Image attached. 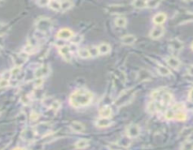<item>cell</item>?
<instances>
[{
	"instance_id": "d6a6232c",
	"label": "cell",
	"mask_w": 193,
	"mask_h": 150,
	"mask_svg": "<svg viewBox=\"0 0 193 150\" xmlns=\"http://www.w3.org/2000/svg\"><path fill=\"white\" fill-rule=\"evenodd\" d=\"M147 110L149 112H151V114H153V112H156L157 111V106L156 104V102L154 101H152L148 104V107H147Z\"/></svg>"
},
{
	"instance_id": "ee69618b",
	"label": "cell",
	"mask_w": 193,
	"mask_h": 150,
	"mask_svg": "<svg viewBox=\"0 0 193 150\" xmlns=\"http://www.w3.org/2000/svg\"><path fill=\"white\" fill-rule=\"evenodd\" d=\"M188 100H189L190 102L193 103V88H191L189 93H188Z\"/></svg>"
},
{
	"instance_id": "1f68e13d",
	"label": "cell",
	"mask_w": 193,
	"mask_h": 150,
	"mask_svg": "<svg viewBox=\"0 0 193 150\" xmlns=\"http://www.w3.org/2000/svg\"><path fill=\"white\" fill-rule=\"evenodd\" d=\"M120 144L124 147H128L131 144L130 142V138H128L127 136H124V137H122L121 140H120Z\"/></svg>"
},
{
	"instance_id": "ac0fdd59",
	"label": "cell",
	"mask_w": 193,
	"mask_h": 150,
	"mask_svg": "<svg viewBox=\"0 0 193 150\" xmlns=\"http://www.w3.org/2000/svg\"><path fill=\"white\" fill-rule=\"evenodd\" d=\"M121 41L124 45H131L136 41V37L133 35H125L121 38Z\"/></svg>"
},
{
	"instance_id": "d590c367",
	"label": "cell",
	"mask_w": 193,
	"mask_h": 150,
	"mask_svg": "<svg viewBox=\"0 0 193 150\" xmlns=\"http://www.w3.org/2000/svg\"><path fill=\"white\" fill-rule=\"evenodd\" d=\"M160 4L159 1H147V8H150V9H154V8H157L158 5Z\"/></svg>"
},
{
	"instance_id": "f35d334b",
	"label": "cell",
	"mask_w": 193,
	"mask_h": 150,
	"mask_svg": "<svg viewBox=\"0 0 193 150\" xmlns=\"http://www.w3.org/2000/svg\"><path fill=\"white\" fill-rule=\"evenodd\" d=\"M192 132V128H186L182 130V132H181V135L182 136H188L190 135V133Z\"/></svg>"
},
{
	"instance_id": "d4e9b609",
	"label": "cell",
	"mask_w": 193,
	"mask_h": 150,
	"mask_svg": "<svg viewBox=\"0 0 193 150\" xmlns=\"http://www.w3.org/2000/svg\"><path fill=\"white\" fill-rule=\"evenodd\" d=\"M77 53H78V55H79V57H81V58H89V57H90V53H89V51H88V49L87 48H82V49H79L78 51H77Z\"/></svg>"
},
{
	"instance_id": "836d02e7",
	"label": "cell",
	"mask_w": 193,
	"mask_h": 150,
	"mask_svg": "<svg viewBox=\"0 0 193 150\" xmlns=\"http://www.w3.org/2000/svg\"><path fill=\"white\" fill-rule=\"evenodd\" d=\"M181 150H193V142L190 141L185 142L181 146Z\"/></svg>"
},
{
	"instance_id": "ffe728a7",
	"label": "cell",
	"mask_w": 193,
	"mask_h": 150,
	"mask_svg": "<svg viewBox=\"0 0 193 150\" xmlns=\"http://www.w3.org/2000/svg\"><path fill=\"white\" fill-rule=\"evenodd\" d=\"M97 48L99 54H107L111 51V47L108 43H101Z\"/></svg>"
},
{
	"instance_id": "cb8c5ba5",
	"label": "cell",
	"mask_w": 193,
	"mask_h": 150,
	"mask_svg": "<svg viewBox=\"0 0 193 150\" xmlns=\"http://www.w3.org/2000/svg\"><path fill=\"white\" fill-rule=\"evenodd\" d=\"M127 24V20L124 17H118L115 20V25L119 27H124Z\"/></svg>"
},
{
	"instance_id": "44dd1931",
	"label": "cell",
	"mask_w": 193,
	"mask_h": 150,
	"mask_svg": "<svg viewBox=\"0 0 193 150\" xmlns=\"http://www.w3.org/2000/svg\"><path fill=\"white\" fill-rule=\"evenodd\" d=\"M157 69L158 73L161 75V76H170V75L171 74V71L167 67H165L163 65H157Z\"/></svg>"
},
{
	"instance_id": "7bdbcfd3",
	"label": "cell",
	"mask_w": 193,
	"mask_h": 150,
	"mask_svg": "<svg viewBox=\"0 0 193 150\" xmlns=\"http://www.w3.org/2000/svg\"><path fill=\"white\" fill-rule=\"evenodd\" d=\"M108 147H109L110 150H119L120 149L119 144H111L108 145Z\"/></svg>"
},
{
	"instance_id": "60d3db41",
	"label": "cell",
	"mask_w": 193,
	"mask_h": 150,
	"mask_svg": "<svg viewBox=\"0 0 193 150\" xmlns=\"http://www.w3.org/2000/svg\"><path fill=\"white\" fill-rule=\"evenodd\" d=\"M29 118H30L31 121H36L39 118V114H38V112H32L31 114H30Z\"/></svg>"
},
{
	"instance_id": "f6af8a7d",
	"label": "cell",
	"mask_w": 193,
	"mask_h": 150,
	"mask_svg": "<svg viewBox=\"0 0 193 150\" xmlns=\"http://www.w3.org/2000/svg\"><path fill=\"white\" fill-rule=\"evenodd\" d=\"M48 1H38L36 4L39 5V6H41V7H44V6H47L48 5Z\"/></svg>"
},
{
	"instance_id": "7402d4cb",
	"label": "cell",
	"mask_w": 193,
	"mask_h": 150,
	"mask_svg": "<svg viewBox=\"0 0 193 150\" xmlns=\"http://www.w3.org/2000/svg\"><path fill=\"white\" fill-rule=\"evenodd\" d=\"M90 144L89 140L87 139H80L75 143V148L77 149H84L86 147H88Z\"/></svg>"
},
{
	"instance_id": "8992f818",
	"label": "cell",
	"mask_w": 193,
	"mask_h": 150,
	"mask_svg": "<svg viewBox=\"0 0 193 150\" xmlns=\"http://www.w3.org/2000/svg\"><path fill=\"white\" fill-rule=\"evenodd\" d=\"M50 73V67L49 65L45 64L41 66L40 68H38L35 70V77L37 78H44V76H47V75Z\"/></svg>"
},
{
	"instance_id": "5b68a950",
	"label": "cell",
	"mask_w": 193,
	"mask_h": 150,
	"mask_svg": "<svg viewBox=\"0 0 193 150\" xmlns=\"http://www.w3.org/2000/svg\"><path fill=\"white\" fill-rule=\"evenodd\" d=\"M51 129V125L49 123H41L34 128L36 135H47Z\"/></svg>"
},
{
	"instance_id": "681fc988",
	"label": "cell",
	"mask_w": 193,
	"mask_h": 150,
	"mask_svg": "<svg viewBox=\"0 0 193 150\" xmlns=\"http://www.w3.org/2000/svg\"><path fill=\"white\" fill-rule=\"evenodd\" d=\"M0 114H1V112H0Z\"/></svg>"
},
{
	"instance_id": "d6986e66",
	"label": "cell",
	"mask_w": 193,
	"mask_h": 150,
	"mask_svg": "<svg viewBox=\"0 0 193 150\" xmlns=\"http://www.w3.org/2000/svg\"><path fill=\"white\" fill-rule=\"evenodd\" d=\"M99 114L101 116V117L104 118H109L112 116V110L109 106H105L102 109H100Z\"/></svg>"
},
{
	"instance_id": "ab89813d",
	"label": "cell",
	"mask_w": 193,
	"mask_h": 150,
	"mask_svg": "<svg viewBox=\"0 0 193 150\" xmlns=\"http://www.w3.org/2000/svg\"><path fill=\"white\" fill-rule=\"evenodd\" d=\"M43 85H44V79L43 78H37L36 81H35V83H34V85H35L36 88L41 87Z\"/></svg>"
},
{
	"instance_id": "4fadbf2b",
	"label": "cell",
	"mask_w": 193,
	"mask_h": 150,
	"mask_svg": "<svg viewBox=\"0 0 193 150\" xmlns=\"http://www.w3.org/2000/svg\"><path fill=\"white\" fill-rule=\"evenodd\" d=\"M166 20H167V15L163 12H159V13L156 14L153 18V24L157 25V26H160V25L164 24Z\"/></svg>"
},
{
	"instance_id": "7a4b0ae2",
	"label": "cell",
	"mask_w": 193,
	"mask_h": 150,
	"mask_svg": "<svg viewBox=\"0 0 193 150\" xmlns=\"http://www.w3.org/2000/svg\"><path fill=\"white\" fill-rule=\"evenodd\" d=\"M134 94H135L134 89H128V90L123 92L121 95L118 97V99L116 100L115 104L117 106H123V105L127 104L133 99Z\"/></svg>"
},
{
	"instance_id": "7c38bea8",
	"label": "cell",
	"mask_w": 193,
	"mask_h": 150,
	"mask_svg": "<svg viewBox=\"0 0 193 150\" xmlns=\"http://www.w3.org/2000/svg\"><path fill=\"white\" fill-rule=\"evenodd\" d=\"M166 61H167L168 65H169L170 68L174 69H179V67H180V65H181L180 60H179L177 57H175V56H169V57L166 58Z\"/></svg>"
},
{
	"instance_id": "603a6c76",
	"label": "cell",
	"mask_w": 193,
	"mask_h": 150,
	"mask_svg": "<svg viewBox=\"0 0 193 150\" xmlns=\"http://www.w3.org/2000/svg\"><path fill=\"white\" fill-rule=\"evenodd\" d=\"M132 6L136 9H145V8H147V1H143V0H136V1L132 2Z\"/></svg>"
},
{
	"instance_id": "f1b7e54d",
	"label": "cell",
	"mask_w": 193,
	"mask_h": 150,
	"mask_svg": "<svg viewBox=\"0 0 193 150\" xmlns=\"http://www.w3.org/2000/svg\"><path fill=\"white\" fill-rule=\"evenodd\" d=\"M174 116H175V112H174V110H173L172 108L167 110L166 112H165V118L168 119V120L174 119Z\"/></svg>"
},
{
	"instance_id": "9c48e42d",
	"label": "cell",
	"mask_w": 193,
	"mask_h": 150,
	"mask_svg": "<svg viewBox=\"0 0 193 150\" xmlns=\"http://www.w3.org/2000/svg\"><path fill=\"white\" fill-rule=\"evenodd\" d=\"M27 58H28V53L23 52V53H18V54L15 56V57H14L13 60H14V63H15L16 66L21 67L24 63L27 62Z\"/></svg>"
},
{
	"instance_id": "4dcf8cb0",
	"label": "cell",
	"mask_w": 193,
	"mask_h": 150,
	"mask_svg": "<svg viewBox=\"0 0 193 150\" xmlns=\"http://www.w3.org/2000/svg\"><path fill=\"white\" fill-rule=\"evenodd\" d=\"M88 51L90 53V55L92 56V57H95V56H97L99 54V52H98V48L96 46H90L88 48Z\"/></svg>"
},
{
	"instance_id": "e0dca14e",
	"label": "cell",
	"mask_w": 193,
	"mask_h": 150,
	"mask_svg": "<svg viewBox=\"0 0 193 150\" xmlns=\"http://www.w3.org/2000/svg\"><path fill=\"white\" fill-rule=\"evenodd\" d=\"M111 124H112V122L109 118L101 117V118H98L97 120L95 121V125L97 127H99V128H107V127H109Z\"/></svg>"
},
{
	"instance_id": "6da1fadb",
	"label": "cell",
	"mask_w": 193,
	"mask_h": 150,
	"mask_svg": "<svg viewBox=\"0 0 193 150\" xmlns=\"http://www.w3.org/2000/svg\"><path fill=\"white\" fill-rule=\"evenodd\" d=\"M92 99H93V95L90 91L87 89H78L74 91L70 96L69 101L73 107L80 108L90 104Z\"/></svg>"
},
{
	"instance_id": "277c9868",
	"label": "cell",
	"mask_w": 193,
	"mask_h": 150,
	"mask_svg": "<svg viewBox=\"0 0 193 150\" xmlns=\"http://www.w3.org/2000/svg\"><path fill=\"white\" fill-rule=\"evenodd\" d=\"M141 134V128L137 124H130L126 128V136L130 139L139 137Z\"/></svg>"
},
{
	"instance_id": "2e32d148",
	"label": "cell",
	"mask_w": 193,
	"mask_h": 150,
	"mask_svg": "<svg viewBox=\"0 0 193 150\" xmlns=\"http://www.w3.org/2000/svg\"><path fill=\"white\" fill-rule=\"evenodd\" d=\"M152 77V74L150 73V71H148L147 69H141L139 71V74H138V78H139V81L141 82H143V81H147L149 79H151Z\"/></svg>"
},
{
	"instance_id": "f546056e",
	"label": "cell",
	"mask_w": 193,
	"mask_h": 150,
	"mask_svg": "<svg viewBox=\"0 0 193 150\" xmlns=\"http://www.w3.org/2000/svg\"><path fill=\"white\" fill-rule=\"evenodd\" d=\"M22 71V68L21 67H18V66H15L13 69H11V70L10 71V76L11 77H17L18 75H20Z\"/></svg>"
},
{
	"instance_id": "3957f363",
	"label": "cell",
	"mask_w": 193,
	"mask_h": 150,
	"mask_svg": "<svg viewBox=\"0 0 193 150\" xmlns=\"http://www.w3.org/2000/svg\"><path fill=\"white\" fill-rule=\"evenodd\" d=\"M36 28L39 32H47L52 28V21L49 18L46 17H42L40 19H38L36 22Z\"/></svg>"
},
{
	"instance_id": "ba28073f",
	"label": "cell",
	"mask_w": 193,
	"mask_h": 150,
	"mask_svg": "<svg viewBox=\"0 0 193 150\" xmlns=\"http://www.w3.org/2000/svg\"><path fill=\"white\" fill-rule=\"evenodd\" d=\"M73 33L69 28H62L57 34V39H60V40H70L73 38Z\"/></svg>"
},
{
	"instance_id": "83f0119b",
	"label": "cell",
	"mask_w": 193,
	"mask_h": 150,
	"mask_svg": "<svg viewBox=\"0 0 193 150\" xmlns=\"http://www.w3.org/2000/svg\"><path fill=\"white\" fill-rule=\"evenodd\" d=\"M9 29H10V27L8 25L0 22V37L5 36L9 32Z\"/></svg>"
},
{
	"instance_id": "4316f807",
	"label": "cell",
	"mask_w": 193,
	"mask_h": 150,
	"mask_svg": "<svg viewBox=\"0 0 193 150\" xmlns=\"http://www.w3.org/2000/svg\"><path fill=\"white\" fill-rule=\"evenodd\" d=\"M73 6V3L72 1H61V10L65 11L70 10Z\"/></svg>"
},
{
	"instance_id": "9a60e30c",
	"label": "cell",
	"mask_w": 193,
	"mask_h": 150,
	"mask_svg": "<svg viewBox=\"0 0 193 150\" xmlns=\"http://www.w3.org/2000/svg\"><path fill=\"white\" fill-rule=\"evenodd\" d=\"M70 128L74 131V132H77V133H80V132H83L85 130V126L80 123V122H77V121H74V122H72L71 123V126Z\"/></svg>"
},
{
	"instance_id": "74e56055",
	"label": "cell",
	"mask_w": 193,
	"mask_h": 150,
	"mask_svg": "<svg viewBox=\"0 0 193 150\" xmlns=\"http://www.w3.org/2000/svg\"><path fill=\"white\" fill-rule=\"evenodd\" d=\"M9 85H10V81L9 80L4 79V78L0 79V88H5V87L9 86Z\"/></svg>"
},
{
	"instance_id": "30bf717a",
	"label": "cell",
	"mask_w": 193,
	"mask_h": 150,
	"mask_svg": "<svg viewBox=\"0 0 193 150\" xmlns=\"http://www.w3.org/2000/svg\"><path fill=\"white\" fill-rule=\"evenodd\" d=\"M60 53H61V55L62 56V57L66 61L70 62L72 60V54H71V48H70V46H68V45L61 46L60 48Z\"/></svg>"
},
{
	"instance_id": "e575fe53",
	"label": "cell",
	"mask_w": 193,
	"mask_h": 150,
	"mask_svg": "<svg viewBox=\"0 0 193 150\" xmlns=\"http://www.w3.org/2000/svg\"><path fill=\"white\" fill-rule=\"evenodd\" d=\"M71 40H72V42L73 44H78L82 41V36L81 35H73Z\"/></svg>"
},
{
	"instance_id": "5bb4252c",
	"label": "cell",
	"mask_w": 193,
	"mask_h": 150,
	"mask_svg": "<svg viewBox=\"0 0 193 150\" xmlns=\"http://www.w3.org/2000/svg\"><path fill=\"white\" fill-rule=\"evenodd\" d=\"M170 48L173 50V51H176V52H180L183 47H184V44L183 42L178 40V39H172L170 41Z\"/></svg>"
},
{
	"instance_id": "8fae6325",
	"label": "cell",
	"mask_w": 193,
	"mask_h": 150,
	"mask_svg": "<svg viewBox=\"0 0 193 150\" xmlns=\"http://www.w3.org/2000/svg\"><path fill=\"white\" fill-rule=\"evenodd\" d=\"M164 34V28L160 26H157L156 27H153L151 32H150V37L152 39H159L160 37H162V35Z\"/></svg>"
},
{
	"instance_id": "7dc6e473",
	"label": "cell",
	"mask_w": 193,
	"mask_h": 150,
	"mask_svg": "<svg viewBox=\"0 0 193 150\" xmlns=\"http://www.w3.org/2000/svg\"><path fill=\"white\" fill-rule=\"evenodd\" d=\"M12 150H25V149L24 148H21V147H16V148H14Z\"/></svg>"
},
{
	"instance_id": "52a82bcc",
	"label": "cell",
	"mask_w": 193,
	"mask_h": 150,
	"mask_svg": "<svg viewBox=\"0 0 193 150\" xmlns=\"http://www.w3.org/2000/svg\"><path fill=\"white\" fill-rule=\"evenodd\" d=\"M21 137H22V139H24L25 141H27V142L33 141L36 137V133H35L34 128H25L22 131Z\"/></svg>"
},
{
	"instance_id": "bcb514c9",
	"label": "cell",
	"mask_w": 193,
	"mask_h": 150,
	"mask_svg": "<svg viewBox=\"0 0 193 150\" xmlns=\"http://www.w3.org/2000/svg\"><path fill=\"white\" fill-rule=\"evenodd\" d=\"M187 73L190 76H193V65H190L187 69Z\"/></svg>"
},
{
	"instance_id": "8d00e7d4",
	"label": "cell",
	"mask_w": 193,
	"mask_h": 150,
	"mask_svg": "<svg viewBox=\"0 0 193 150\" xmlns=\"http://www.w3.org/2000/svg\"><path fill=\"white\" fill-rule=\"evenodd\" d=\"M54 111H57L60 108H61V102L59 101H54L53 102H52V104H51V106H50Z\"/></svg>"
},
{
	"instance_id": "c3c4849f",
	"label": "cell",
	"mask_w": 193,
	"mask_h": 150,
	"mask_svg": "<svg viewBox=\"0 0 193 150\" xmlns=\"http://www.w3.org/2000/svg\"><path fill=\"white\" fill-rule=\"evenodd\" d=\"M191 50H192V51H193V42H192V43H191Z\"/></svg>"
},
{
	"instance_id": "484cf974",
	"label": "cell",
	"mask_w": 193,
	"mask_h": 150,
	"mask_svg": "<svg viewBox=\"0 0 193 150\" xmlns=\"http://www.w3.org/2000/svg\"><path fill=\"white\" fill-rule=\"evenodd\" d=\"M48 7L50 9H52L53 10H56V11L61 10V2L60 1H55V0L54 1H49Z\"/></svg>"
},
{
	"instance_id": "b9f144b4",
	"label": "cell",
	"mask_w": 193,
	"mask_h": 150,
	"mask_svg": "<svg viewBox=\"0 0 193 150\" xmlns=\"http://www.w3.org/2000/svg\"><path fill=\"white\" fill-rule=\"evenodd\" d=\"M21 102H22L24 105H27V104H29V102H30V99H29L27 96H23V97L21 98Z\"/></svg>"
}]
</instances>
